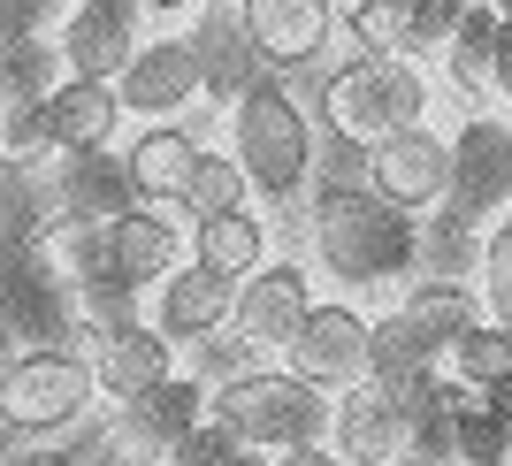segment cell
Here are the masks:
<instances>
[{
    "mask_svg": "<svg viewBox=\"0 0 512 466\" xmlns=\"http://www.w3.org/2000/svg\"><path fill=\"white\" fill-rule=\"evenodd\" d=\"M306 245L337 291H390L421 268V214L390 207L375 184H314L306 199Z\"/></svg>",
    "mask_w": 512,
    "mask_h": 466,
    "instance_id": "cell-1",
    "label": "cell"
},
{
    "mask_svg": "<svg viewBox=\"0 0 512 466\" xmlns=\"http://www.w3.org/2000/svg\"><path fill=\"white\" fill-rule=\"evenodd\" d=\"M46 253L62 260V276L85 283H123V291H153V283L192 260V214L169 199H130L107 222H62L46 237Z\"/></svg>",
    "mask_w": 512,
    "mask_h": 466,
    "instance_id": "cell-2",
    "label": "cell"
},
{
    "mask_svg": "<svg viewBox=\"0 0 512 466\" xmlns=\"http://www.w3.org/2000/svg\"><path fill=\"white\" fill-rule=\"evenodd\" d=\"M222 146L245 161L253 199H268V207H299V199H314L321 130H314L306 100L283 85V77H260L253 92H237V100H230V123H222Z\"/></svg>",
    "mask_w": 512,
    "mask_h": 466,
    "instance_id": "cell-3",
    "label": "cell"
},
{
    "mask_svg": "<svg viewBox=\"0 0 512 466\" xmlns=\"http://www.w3.org/2000/svg\"><path fill=\"white\" fill-rule=\"evenodd\" d=\"M428 107H436V85H428V62H413V54H344L321 77V123H329V138H352V146L428 123Z\"/></svg>",
    "mask_w": 512,
    "mask_h": 466,
    "instance_id": "cell-4",
    "label": "cell"
},
{
    "mask_svg": "<svg viewBox=\"0 0 512 466\" xmlns=\"http://www.w3.org/2000/svg\"><path fill=\"white\" fill-rule=\"evenodd\" d=\"M329 413H337V398H329L321 382H306L299 367H283V360H253L245 375L214 382V421L253 451L321 444V436H329Z\"/></svg>",
    "mask_w": 512,
    "mask_h": 466,
    "instance_id": "cell-5",
    "label": "cell"
},
{
    "mask_svg": "<svg viewBox=\"0 0 512 466\" xmlns=\"http://www.w3.org/2000/svg\"><path fill=\"white\" fill-rule=\"evenodd\" d=\"M482 321V291L459 276H413L398 283L390 314H375V375H413V367H444L451 344Z\"/></svg>",
    "mask_w": 512,
    "mask_h": 466,
    "instance_id": "cell-6",
    "label": "cell"
},
{
    "mask_svg": "<svg viewBox=\"0 0 512 466\" xmlns=\"http://www.w3.org/2000/svg\"><path fill=\"white\" fill-rule=\"evenodd\" d=\"M100 405V375L92 352H62V344H23L16 367L0 375V428H16L23 444L69 436L77 421H92Z\"/></svg>",
    "mask_w": 512,
    "mask_h": 466,
    "instance_id": "cell-7",
    "label": "cell"
},
{
    "mask_svg": "<svg viewBox=\"0 0 512 466\" xmlns=\"http://www.w3.org/2000/svg\"><path fill=\"white\" fill-rule=\"evenodd\" d=\"M214 413V382L199 367H176L161 375L153 390L115 405V421H107V451H123L130 466H169V451L192 436L199 421Z\"/></svg>",
    "mask_w": 512,
    "mask_h": 466,
    "instance_id": "cell-8",
    "label": "cell"
},
{
    "mask_svg": "<svg viewBox=\"0 0 512 466\" xmlns=\"http://www.w3.org/2000/svg\"><path fill=\"white\" fill-rule=\"evenodd\" d=\"M505 207H512V115L474 107L467 123L451 130V199H444V214L467 222V230H482V222H497Z\"/></svg>",
    "mask_w": 512,
    "mask_h": 466,
    "instance_id": "cell-9",
    "label": "cell"
},
{
    "mask_svg": "<svg viewBox=\"0 0 512 466\" xmlns=\"http://www.w3.org/2000/svg\"><path fill=\"white\" fill-rule=\"evenodd\" d=\"M130 123H192L207 107V69H199L192 39L184 31H161V39H138L130 69L115 77Z\"/></svg>",
    "mask_w": 512,
    "mask_h": 466,
    "instance_id": "cell-10",
    "label": "cell"
},
{
    "mask_svg": "<svg viewBox=\"0 0 512 466\" xmlns=\"http://www.w3.org/2000/svg\"><path fill=\"white\" fill-rule=\"evenodd\" d=\"M283 367H299L329 398L352 390V382H367L375 375V314L352 306V298H321L314 314H306V329L283 344Z\"/></svg>",
    "mask_w": 512,
    "mask_h": 466,
    "instance_id": "cell-11",
    "label": "cell"
},
{
    "mask_svg": "<svg viewBox=\"0 0 512 466\" xmlns=\"http://www.w3.org/2000/svg\"><path fill=\"white\" fill-rule=\"evenodd\" d=\"M245 16V39L276 77H299V69H321L329 46L344 39V0H237Z\"/></svg>",
    "mask_w": 512,
    "mask_h": 466,
    "instance_id": "cell-12",
    "label": "cell"
},
{
    "mask_svg": "<svg viewBox=\"0 0 512 466\" xmlns=\"http://www.w3.org/2000/svg\"><path fill=\"white\" fill-rule=\"evenodd\" d=\"M314 260H268V268H253V276L237 283V314L230 329L245 344H253L260 360H283V344L306 329V314H314L321 298H314Z\"/></svg>",
    "mask_w": 512,
    "mask_h": 466,
    "instance_id": "cell-13",
    "label": "cell"
},
{
    "mask_svg": "<svg viewBox=\"0 0 512 466\" xmlns=\"http://www.w3.org/2000/svg\"><path fill=\"white\" fill-rule=\"evenodd\" d=\"M367 184L406 214L444 207L451 199V130L406 123V130H390V138H375V146H367Z\"/></svg>",
    "mask_w": 512,
    "mask_h": 466,
    "instance_id": "cell-14",
    "label": "cell"
},
{
    "mask_svg": "<svg viewBox=\"0 0 512 466\" xmlns=\"http://www.w3.org/2000/svg\"><path fill=\"white\" fill-rule=\"evenodd\" d=\"M237 283L245 276H222V268H207V260H184V268H169V276L146 291V321L161 329V337H176V352H192V344H207V337L230 329Z\"/></svg>",
    "mask_w": 512,
    "mask_h": 466,
    "instance_id": "cell-15",
    "label": "cell"
},
{
    "mask_svg": "<svg viewBox=\"0 0 512 466\" xmlns=\"http://www.w3.org/2000/svg\"><path fill=\"white\" fill-rule=\"evenodd\" d=\"M138 39H146V8H115V0H69L54 23L69 77H123Z\"/></svg>",
    "mask_w": 512,
    "mask_h": 466,
    "instance_id": "cell-16",
    "label": "cell"
},
{
    "mask_svg": "<svg viewBox=\"0 0 512 466\" xmlns=\"http://www.w3.org/2000/svg\"><path fill=\"white\" fill-rule=\"evenodd\" d=\"M130 130V107L115 92V77H62L46 92V138L54 153H107Z\"/></svg>",
    "mask_w": 512,
    "mask_h": 466,
    "instance_id": "cell-17",
    "label": "cell"
},
{
    "mask_svg": "<svg viewBox=\"0 0 512 466\" xmlns=\"http://www.w3.org/2000/svg\"><path fill=\"white\" fill-rule=\"evenodd\" d=\"M199 153H207V138H199L192 123H130L123 176H130L138 199H169V207H184V191H192V176H199Z\"/></svg>",
    "mask_w": 512,
    "mask_h": 466,
    "instance_id": "cell-18",
    "label": "cell"
},
{
    "mask_svg": "<svg viewBox=\"0 0 512 466\" xmlns=\"http://www.w3.org/2000/svg\"><path fill=\"white\" fill-rule=\"evenodd\" d=\"M329 444L352 466H406V413L383 382L367 375L352 390H337V413H329Z\"/></svg>",
    "mask_w": 512,
    "mask_h": 466,
    "instance_id": "cell-19",
    "label": "cell"
},
{
    "mask_svg": "<svg viewBox=\"0 0 512 466\" xmlns=\"http://www.w3.org/2000/svg\"><path fill=\"white\" fill-rule=\"evenodd\" d=\"M85 352H92V375H100V398H107V405L138 398V390H153L161 375H176V367H184L176 337H161L153 321H123V329H100Z\"/></svg>",
    "mask_w": 512,
    "mask_h": 466,
    "instance_id": "cell-20",
    "label": "cell"
},
{
    "mask_svg": "<svg viewBox=\"0 0 512 466\" xmlns=\"http://www.w3.org/2000/svg\"><path fill=\"white\" fill-rule=\"evenodd\" d=\"M184 39H192L199 69H207V107H230L237 92H253L260 77H276V69L253 54V39H245V16H237V8H207V0H199Z\"/></svg>",
    "mask_w": 512,
    "mask_h": 466,
    "instance_id": "cell-21",
    "label": "cell"
},
{
    "mask_svg": "<svg viewBox=\"0 0 512 466\" xmlns=\"http://www.w3.org/2000/svg\"><path fill=\"white\" fill-rule=\"evenodd\" d=\"M497 39H505V16H497V0H467V16L451 31L444 46V85L459 100H490L497 85Z\"/></svg>",
    "mask_w": 512,
    "mask_h": 466,
    "instance_id": "cell-22",
    "label": "cell"
},
{
    "mask_svg": "<svg viewBox=\"0 0 512 466\" xmlns=\"http://www.w3.org/2000/svg\"><path fill=\"white\" fill-rule=\"evenodd\" d=\"M192 260H207L222 276H253V268L276 260V245H268V222L253 207H230V214H199L192 222Z\"/></svg>",
    "mask_w": 512,
    "mask_h": 466,
    "instance_id": "cell-23",
    "label": "cell"
},
{
    "mask_svg": "<svg viewBox=\"0 0 512 466\" xmlns=\"http://www.w3.org/2000/svg\"><path fill=\"white\" fill-rule=\"evenodd\" d=\"M62 77L69 69L54 31H0V100H46Z\"/></svg>",
    "mask_w": 512,
    "mask_h": 466,
    "instance_id": "cell-24",
    "label": "cell"
},
{
    "mask_svg": "<svg viewBox=\"0 0 512 466\" xmlns=\"http://www.w3.org/2000/svg\"><path fill=\"white\" fill-rule=\"evenodd\" d=\"M451 436H459V466L512 459V421L497 413L490 390H474V382H459V375H451Z\"/></svg>",
    "mask_w": 512,
    "mask_h": 466,
    "instance_id": "cell-25",
    "label": "cell"
},
{
    "mask_svg": "<svg viewBox=\"0 0 512 466\" xmlns=\"http://www.w3.org/2000/svg\"><path fill=\"white\" fill-rule=\"evenodd\" d=\"M444 367H451L459 382H474V390H497V382L512 375V321H490V314H482L467 337L451 344Z\"/></svg>",
    "mask_w": 512,
    "mask_h": 466,
    "instance_id": "cell-26",
    "label": "cell"
},
{
    "mask_svg": "<svg viewBox=\"0 0 512 466\" xmlns=\"http://www.w3.org/2000/svg\"><path fill=\"white\" fill-rule=\"evenodd\" d=\"M230 207H253V176H245V161H237L230 146L222 153H199V176H192V191H184V214H230Z\"/></svg>",
    "mask_w": 512,
    "mask_h": 466,
    "instance_id": "cell-27",
    "label": "cell"
},
{
    "mask_svg": "<svg viewBox=\"0 0 512 466\" xmlns=\"http://www.w3.org/2000/svg\"><path fill=\"white\" fill-rule=\"evenodd\" d=\"M413 0H344V54H406Z\"/></svg>",
    "mask_w": 512,
    "mask_h": 466,
    "instance_id": "cell-28",
    "label": "cell"
},
{
    "mask_svg": "<svg viewBox=\"0 0 512 466\" xmlns=\"http://www.w3.org/2000/svg\"><path fill=\"white\" fill-rule=\"evenodd\" d=\"M474 291H482V314L512 321V207L482 230V253H474Z\"/></svg>",
    "mask_w": 512,
    "mask_h": 466,
    "instance_id": "cell-29",
    "label": "cell"
},
{
    "mask_svg": "<svg viewBox=\"0 0 512 466\" xmlns=\"http://www.w3.org/2000/svg\"><path fill=\"white\" fill-rule=\"evenodd\" d=\"M459 16H467V0H413L406 16V54L413 62H444L451 31H459Z\"/></svg>",
    "mask_w": 512,
    "mask_h": 466,
    "instance_id": "cell-30",
    "label": "cell"
},
{
    "mask_svg": "<svg viewBox=\"0 0 512 466\" xmlns=\"http://www.w3.org/2000/svg\"><path fill=\"white\" fill-rule=\"evenodd\" d=\"M230 451H237V436H230V428H222V421L207 413V421H199L192 436H184V444L169 451V466H222Z\"/></svg>",
    "mask_w": 512,
    "mask_h": 466,
    "instance_id": "cell-31",
    "label": "cell"
},
{
    "mask_svg": "<svg viewBox=\"0 0 512 466\" xmlns=\"http://www.w3.org/2000/svg\"><path fill=\"white\" fill-rule=\"evenodd\" d=\"M0 466H92L77 444H62V436H46V444H23V451H8Z\"/></svg>",
    "mask_w": 512,
    "mask_h": 466,
    "instance_id": "cell-32",
    "label": "cell"
},
{
    "mask_svg": "<svg viewBox=\"0 0 512 466\" xmlns=\"http://www.w3.org/2000/svg\"><path fill=\"white\" fill-rule=\"evenodd\" d=\"M276 466H352V459H344V451L329 444V436H321V444H299V451H276Z\"/></svg>",
    "mask_w": 512,
    "mask_h": 466,
    "instance_id": "cell-33",
    "label": "cell"
},
{
    "mask_svg": "<svg viewBox=\"0 0 512 466\" xmlns=\"http://www.w3.org/2000/svg\"><path fill=\"white\" fill-rule=\"evenodd\" d=\"M138 8H146V16H161V23H169V16H192L199 0H138Z\"/></svg>",
    "mask_w": 512,
    "mask_h": 466,
    "instance_id": "cell-34",
    "label": "cell"
},
{
    "mask_svg": "<svg viewBox=\"0 0 512 466\" xmlns=\"http://www.w3.org/2000/svg\"><path fill=\"white\" fill-rule=\"evenodd\" d=\"M222 466H276V451H253V444H237Z\"/></svg>",
    "mask_w": 512,
    "mask_h": 466,
    "instance_id": "cell-35",
    "label": "cell"
},
{
    "mask_svg": "<svg viewBox=\"0 0 512 466\" xmlns=\"http://www.w3.org/2000/svg\"><path fill=\"white\" fill-rule=\"evenodd\" d=\"M16 352H23V344L8 337V321H0V375H8V367H16Z\"/></svg>",
    "mask_w": 512,
    "mask_h": 466,
    "instance_id": "cell-36",
    "label": "cell"
},
{
    "mask_svg": "<svg viewBox=\"0 0 512 466\" xmlns=\"http://www.w3.org/2000/svg\"><path fill=\"white\" fill-rule=\"evenodd\" d=\"M490 398H497V413H505V421H512V375H505V382H497Z\"/></svg>",
    "mask_w": 512,
    "mask_h": 466,
    "instance_id": "cell-37",
    "label": "cell"
},
{
    "mask_svg": "<svg viewBox=\"0 0 512 466\" xmlns=\"http://www.w3.org/2000/svg\"><path fill=\"white\" fill-rule=\"evenodd\" d=\"M497 16H505V23H512V0H497Z\"/></svg>",
    "mask_w": 512,
    "mask_h": 466,
    "instance_id": "cell-38",
    "label": "cell"
},
{
    "mask_svg": "<svg viewBox=\"0 0 512 466\" xmlns=\"http://www.w3.org/2000/svg\"><path fill=\"white\" fill-rule=\"evenodd\" d=\"M474 466H512V459H474Z\"/></svg>",
    "mask_w": 512,
    "mask_h": 466,
    "instance_id": "cell-39",
    "label": "cell"
},
{
    "mask_svg": "<svg viewBox=\"0 0 512 466\" xmlns=\"http://www.w3.org/2000/svg\"><path fill=\"white\" fill-rule=\"evenodd\" d=\"M207 8H237V0H207Z\"/></svg>",
    "mask_w": 512,
    "mask_h": 466,
    "instance_id": "cell-40",
    "label": "cell"
},
{
    "mask_svg": "<svg viewBox=\"0 0 512 466\" xmlns=\"http://www.w3.org/2000/svg\"><path fill=\"white\" fill-rule=\"evenodd\" d=\"M115 8H138V0H115Z\"/></svg>",
    "mask_w": 512,
    "mask_h": 466,
    "instance_id": "cell-41",
    "label": "cell"
}]
</instances>
